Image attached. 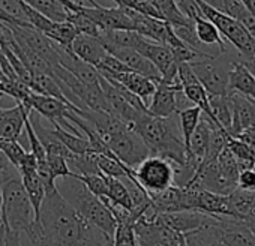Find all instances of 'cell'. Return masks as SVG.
I'll use <instances>...</instances> for the list:
<instances>
[{"label": "cell", "instance_id": "8", "mask_svg": "<svg viewBox=\"0 0 255 246\" xmlns=\"http://www.w3.org/2000/svg\"><path fill=\"white\" fill-rule=\"evenodd\" d=\"M111 153L126 167L135 170L144 159L150 156V150L144 141L131 129L102 138Z\"/></svg>", "mask_w": 255, "mask_h": 246}, {"label": "cell", "instance_id": "31", "mask_svg": "<svg viewBox=\"0 0 255 246\" xmlns=\"http://www.w3.org/2000/svg\"><path fill=\"white\" fill-rule=\"evenodd\" d=\"M147 2L158 11L161 18L170 26H185L192 23L180 12L176 0H147Z\"/></svg>", "mask_w": 255, "mask_h": 246}, {"label": "cell", "instance_id": "28", "mask_svg": "<svg viewBox=\"0 0 255 246\" xmlns=\"http://www.w3.org/2000/svg\"><path fill=\"white\" fill-rule=\"evenodd\" d=\"M209 105L216 123L230 135L233 126V110L228 96H209Z\"/></svg>", "mask_w": 255, "mask_h": 246}, {"label": "cell", "instance_id": "26", "mask_svg": "<svg viewBox=\"0 0 255 246\" xmlns=\"http://www.w3.org/2000/svg\"><path fill=\"white\" fill-rule=\"evenodd\" d=\"M254 206H255V192H249L237 188L228 195V210L231 218L243 222Z\"/></svg>", "mask_w": 255, "mask_h": 246}, {"label": "cell", "instance_id": "48", "mask_svg": "<svg viewBox=\"0 0 255 246\" xmlns=\"http://www.w3.org/2000/svg\"><path fill=\"white\" fill-rule=\"evenodd\" d=\"M201 2L210 5L212 8H215L218 11H222V0H201Z\"/></svg>", "mask_w": 255, "mask_h": 246}, {"label": "cell", "instance_id": "54", "mask_svg": "<svg viewBox=\"0 0 255 246\" xmlns=\"http://www.w3.org/2000/svg\"><path fill=\"white\" fill-rule=\"evenodd\" d=\"M180 246H186V242H185V237H183V240L180 242Z\"/></svg>", "mask_w": 255, "mask_h": 246}, {"label": "cell", "instance_id": "10", "mask_svg": "<svg viewBox=\"0 0 255 246\" xmlns=\"http://www.w3.org/2000/svg\"><path fill=\"white\" fill-rule=\"evenodd\" d=\"M182 101H186V98L183 96L179 81L170 84L161 80L156 84V90L147 105V113L155 117L168 119L180 111Z\"/></svg>", "mask_w": 255, "mask_h": 246}, {"label": "cell", "instance_id": "30", "mask_svg": "<svg viewBox=\"0 0 255 246\" xmlns=\"http://www.w3.org/2000/svg\"><path fill=\"white\" fill-rule=\"evenodd\" d=\"M183 237H185L186 246H225L219 236L218 222L203 227L200 230L191 231V233L185 234Z\"/></svg>", "mask_w": 255, "mask_h": 246}, {"label": "cell", "instance_id": "3", "mask_svg": "<svg viewBox=\"0 0 255 246\" xmlns=\"http://www.w3.org/2000/svg\"><path fill=\"white\" fill-rule=\"evenodd\" d=\"M69 179L72 180V183H65L66 188L59 192L86 221H89L92 225L101 230L107 237L113 239L117 222L114 216L111 215V212L108 210V207L104 204L101 198L89 192L87 188L81 182L72 177Z\"/></svg>", "mask_w": 255, "mask_h": 246}, {"label": "cell", "instance_id": "43", "mask_svg": "<svg viewBox=\"0 0 255 246\" xmlns=\"http://www.w3.org/2000/svg\"><path fill=\"white\" fill-rule=\"evenodd\" d=\"M47 164H48V168H50V173L53 176V179H66L71 176V171H69V167H68V162L65 158L62 156H56V155H47Z\"/></svg>", "mask_w": 255, "mask_h": 246}, {"label": "cell", "instance_id": "5", "mask_svg": "<svg viewBox=\"0 0 255 246\" xmlns=\"http://www.w3.org/2000/svg\"><path fill=\"white\" fill-rule=\"evenodd\" d=\"M236 57L230 53L212 54L206 59L189 63L200 84L204 87L209 96H227L228 95V78L233 69Z\"/></svg>", "mask_w": 255, "mask_h": 246}, {"label": "cell", "instance_id": "29", "mask_svg": "<svg viewBox=\"0 0 255 246\" xmlns=\"http://www.w3.org/2000/svg\"><path fill=\"white\" fill-rule=\"evenodd\" d=\"M21 2H24L27 6L38 11L44 17L50 18L51 21L63 23L68 20L69 9H66L57 0H21Z\"/></svg>", "mask_w": 255, "mask_h": 246}, {"label": "cell", "instance_id": "13", "mask_svg": "<svg viewBox=\"0 0 255 246\" xmlns=\"http://www.w3.org/2000/svg\"><path fill=\"white\" fill-rule=\"evenodd\" d=\"M219 219V218H218ZM216 218H212L206 213L195 212V210H183V212H173V213H159L156 215V221L168 227L170 230L179 234H188L191 231L200 230L203 227L212 225L218 222Z\"/></svg>", "mask_w": 255, "mask_h": 246}, {"label": "cell", "instance_id": "40", "mask_svg": "<svg viewBox=\"0 0 255 246\" xmlns=\"http://www.w3.org/2000/svg\"><path fill=\"white\" fill-rule=\"evenodd\" d=\"M113 246H138L134 225L131 224H117L113 234Z\"/></svg>", "mask_w": 255, "mask_h": 246}, {"label": "cell", "instance_id": "49", "mask_svg": "<svg viewBox=\"0 0 255 246\" xmlns=\"http://www.w3.org/2000/svg\"><path fill=\"white\" fill-rule=\"evenodd\" d=\"M246 225H251V224H255V206L251 209V212L248 213V216L245 218V221H243Z\"/></svg>", "mask_w": 255, "mask_h": 246}, {"label": "cell", "instance_id": "11", "mask_svg": "<svg viewBox=\"0 0 255 246\" xmlns=\"http://www.w3.org/2000/svg\"><path fill=\"white\" fill-rule=\"evenodd\" d=\"M135 51H138L143 57H146L161 74L162 81L165 83H177V68L179 65L176 63L171 51L161 44L152 42L149 39H141L140 44L137 45Z\"/></svg>", "mask_w": 255, "mask_h": 246}, {"label": "cell", "instance_id": "39", "mask_svg": "<svg viewBox=\"0 0 255 246\" xmlns=\"http://www.w3.org/2000/svg\"><path fill=\"white\" fill-rule=\"evenodd\" d=\"M0 152H2L8 158L11 165H14L17 170L24 162V159H26V156L29 153L15 140H0Z\"/></svg>", "mask_w": 255, "mask_h": 246}, {"label": "cell", "instance_id": "7", "mask_svg": "<svg viewBox=\"0 0 255 246\" xmlns=\"http://www.w3.org/2000/svg\"><path fill=\"white\" fill-rule=\"evenodd\" d=\"M137 182L149 195L159 194L174 185V165L159 156H149L135 168Z\"/></svg>", "mask_w": 255, "mask_h": 246}, {"label": "cell", "instance_id": "17", "mask_svg": "<svg viewBox=\"0 0 255 246\" xmlns=\"http://www.w3.org/2000/svg\"><path fill=\"white\" fill-rule=\"evenodd\" d=\"M32 110L18 102L12 108H6L0 114V140H15L24 129V122L30 116Z\"/></svg>", "mask_w": 255, "mask_h": 246}, {"label": "cell", "instance_id": "52", "mask_svg": "<svg viewBox=\"0 0 255 246\" xmlns=\"http://www.w3.org/2000/svg\"><path fill=\"white\" fill-rule=\"evenodd\" d=\"M248 227H249V230L255 234V224H251V225H248Z\"/></svg>", "mask_w": 255, "mask_h": 246}, {"label": "cell", "instance_id": "57", "mask_svg": "<svg viewBox=\"0 0 255 246\" xmlns=\"http://www.w3.org/2000/svg\"><path fill=\"white\" fill-rule=\"evenodd\" d=\"M2 111H3V108H0V114H2Z\"/></svg>", "mask_w": 255, "mask_h": 246}, {"label": "cell", "instance_id": "47", "mask_svg": "<svg viewBox=\"0 0 255 246\" xmlns=\"http://www.w3.org/2000/svg\"><path fill=\"white\" fill-rule=\"evenodd\" d=\"M11 167H14V165H11V162L8 161V158L2 152H0V171H2V170H8Z\"/></svg>", "mask_w": 255, "mask_h": 246}, {"label": "cell", "instance_id": "53", "mask_svg": "<svg viewBox=\"0 0 255 246\" xmlns=\"http://www.w3.org/2000/svg\"><path fill=\"white\" fill-rule=\"evenodd\" d=\"M5 228V225H3V222H2V218H0V231H2Z\"/></svg>", "mask_w": 255, "mask_h": 246}, {"label": "cell", "instance_id": "2", "mask_svg": "<svg viewBox=\"0 0 255 246\" xmlns=\"http://www.w3.org/2000/svg\"><path fill=\"white\" fill-rule=\"evenodd\" d=\"M131 131L144 141L150 150V156L164 158L177 167L186 165L189 159L194 158L185 147L177 114L162 119L141 113L134 120Z\"/></svg>", "mask_w": 255, "mask_h": 246}, {"label": "cell", "instance_id": "36", "mask_svg": "<svg viewBox=\"0 0 255 246\" xmlns=\"http://www.w3.org/2000/svg\"><path fill=\"white\" fill-rule=\"evenodd\" d=\"M54 132L57 135V138L62 141V144L74 155H84V153H89V152H93L89 140L83 135H75L66 129H63L62 126L59 125H54Z\"/></svg>", "mask_w": 255, "mask_h": 246}, {"label": "cell", "instance_id": "27", "mask_svg": "<svg viewBox=\"0 0 255 246\" xmlns=\"http://www.w3.org/2000/svg\"><path fill=\"white\" fill-rule=\"evenodd\" d=\"M222 12L236 20L255 39V17L243 6L240 0H222Z\"/></svg>", "mask_w": 255, "mask_h": 246}, {"label": "cell", "instance_id": "37", "mask_svg": "<svg viewBox=\"0 0 255 246\" xmlns=\"http://www.w3.org/2000/svg\"><path fill=\"white\" fill-rule=\"evenodd\" d=\"M81 5V3H80ZM68 23H71L78 33L81 35H89V36H93V38H99V33H101V29L86 15L80 11V6H78V11H69L68 14Z\"/></svg>", "mask_w": 255, "mask_h": 246}, {"label": "cell", "instance_id": "35", "mask_svg": "<svg viewBox=\"0 0 255 246\" xmlns=\"http://www.w3.org/2000/svg\"><path fill=\"white\" fill-rule=\"evenodd\" d=\"M96 156L98 153L95 152H89L84 155H71L66 162L69 167V171L72 174L77 176H87V174H99V168H98V162H96Z\"/></svg>", "mask_w": 255, "mask_h": 246}, {"label": "cell", "instance_id": "41", "mask_svg": "<svg viewBox=\"0 0 255 246\" xmlns=\"http://www.w3.org/2000/svg\"><path fill=\"white\" fill-rule=\"evenodd\" d=\"M113 2H116L117 6H120V8L131 9V11L140 12V14H143V15H147V17H153V18L162 20L161 15L158 14V11L147 2V0H113ZM162 21H164V20H162Z\"/></svg>", "mask_w": 255, "mask_h": 246}, {"label": "cell", "instance_id": "22", "mask_svg": "<svg viewBox=\"0 0 255 246\" xmlns=\"http://www.w3.org/2000/svg\"><path fill=\"white\" fill-rule=\"evenodd\" d=\"M228 93H239L251 101H255V77L237 60L228 78Z\"/></svg>", "mask_w": 255, "mask_h": 246}, {"label": "cell", "instance_id": "42", "mask_svg": "<svg viewBox=\"0 0 255 246\" xmlns=\"http://www.w3.org/2000/svg\"><path fill=\"white\" fill-rule=\"evenodd\" d=\"M23 6H24V3L21 0H0V8H2L11 18L18 21L21 26H30L26 20Z\"/></svg>", "mask_w": 255, "mask_h": 246}, {"label": "cell", "instance_id": "14", "mask_svg": "<svg viewBox=\"0 0 255 246\" xmlns=\"http://www.w3.org/2000/svg\"><path fill=\"white\" fill-rule=\"evenodd\" d=\"M105 50L108 54H111L113 57L120 60L131 72H135L146 78H150L155 83H159L162 80L159 71L146 57H143L138 51H135L132 48H126V47H105Z\"/></svg>", "mask_w": 255, "mask_h": 246}, {"label": "cell", "instance_id": "46", "mask_svg": "<svg viewBox=\"0 0 255 246\" xmlns=\"http://www.w3.org/2000/svg\"><path fill=\"white\" fill-rule=\"evenodd\" d=\"M0 23H3V24H8V26H11V24H17V26H21L18 21H15L14 18H11L2 8H0Z\"/></svg>", "mask_w": 255, "mask_h": 246}, {"label": "cell", "instance_id": "16", "mask_svg": "<svg viewBox=\"0 0 255 246\" xmlns=\"http://www.w3.org/2000/svg\"><path fill=\"white\" fill-rule=\"evenodd\" d=\"M233 110V126L230 137L234 138L242 131L255 126V104L254 101L239 95V93H228L227 95Z\"/></svg>", "mask_w": 255, "mask_h": 246}, {"label": "cell", "instance_id": "19", "mask_svg": "<svg viewBox=\"0 0 255 246\" xmlns=\"http://www.w3.org/2000/svg\"><path fill=\"white\" fill-rule=\"evenodd\" d=\"M71 51L80 60L86 62L87 65L93 68H96L101 63V60L107 56V50L104 48L99 38H93V36L81 35V33H78L75 39L72 41Z\"/></svg>", "mask_w": 255, "mask_h": 246}, {"label": "cell", "instance_id": "51", "mask_svg": "<svg viewBox=\"0 0 255 246\" xmlns=\"http://www.w3.org/2000/svg\"><path fill=\"white\" fill-rule=\"evenodd\" d=\"M102 246H113V239H111V240H108V242H105Z\"/></svg>", "mask_w": 255, "mask_h": 246}, {"label": "cell", "instance_id": "45", "mask_svg": "<svg viewBox=\"0 0 255 246\" xmlns=\"http://www.w3.org/2000/svg\"><path fill=\"white\" fill-rule=\"evenodd\" d=\"M2 246H21L20 233L12 231L9 228H5V237H3V245Z\"/></svg>", "mask_w": 255, "mask_h": 246}, {"label": "cell", "instance_id": "21", "mask_svg": "<svg viewBox=\"0 0 255 246\" xmlns=\"http://www.w3.org/2000/svg\"><path fill=\"white\" fill-rule=\"evenodd\" d=\"M150 200H152V207L156 212V215L186 210L185 188L170 186V188H167L165 191H162L159 194L150 195Z\"/></svg>", "mask_w": 255, "mask_h": 246}, {"label": "cell", "instance_id": "9", "mask_svg": "<svg viewBox=\"0 0 255 246\" xmlns=\"http://www.w3.org/2000/svg\"><path fill=\"white\" fill-rule=\"evenodd\" d=\"M8 27L12 32V35H14L17 42L26 45L30 51H33L36 56L44 59L51 68L59 66V54H57L56 45L45 35H42L41 32L33 29L32 26L11 24Z\"/></svg>", "mask_w": 255, "mask_h": 246}, {"label": "cell", "instance_id": "1", "mask_svg": "<svg viewBox=\"0 0 255 246\" xmlns=\"http://www.w3.org/2000/svg\"><path fill=\"white\" fill-rule=\"evenodd\" d=\"M39 222L54 246H102L111 240L86 221L57 188L45 194L39 210Z\"/></svg>", "mask_w": 255, "mask_h": 246}, {"label": "cell", "instance_id": "12", "mask_svg": "<svg viewBox=\"0 0 255 246\" xmlns=\"http://www.w3.org/2000/svg\"><path fill=\"white\" fill-rule=\"evenodd\" d=\"M80 11L86 14L101 30H132V21L123 8H105L95 2L92 8L81 3Z\"/></svg>", "mask_w": 255, "mask_h": 246}, {"label": "cell", "instance_id": "56", "mask_svg": "<svg viewBox=\"0 0 255 246\" xmlns=\"http://www.w3.org/2000/svg\"><path fill=\"white\" fill-rule=\"evenodd\" d=\"M44 246H54L53 243H47V245H44Z\"/></svg>", "mask_w": 255, "mask_h": 246}, {"label": "cell", "instance_id": "44", "mask_svg": "<svg viewBox=\"0 0 255 246\" xmlns=\"http://www.w3.org/2000/svg\"><path fill=\"white\" fill-rule=\"evenodd\" d=\"M237 188L249 192H255V170H243L237 177Z\"/></svg>", "mask_w": 255, "mask_h": 246}, {"label": "cell", "instance_id": "38", "mask_svg": "<svg viewBox=\"0 0 255 246\" xmlns=\"http://www.w3.org/2000/svg\"><path fill=\"white\" fill-rule=\"evenodd\" d=\"M72 179L81 182L89 192H92L95 197L98 198H107V177L99 173V174H87V176H77V174H72L71 176Z\"/></svg>", "mask_w": 255, "mask_h": 246}, {"label": "cell", "instance_id": "32", "mask_svg": "<svg viewBox=\"0 0 255 246\" xmlns=\"http://www.w3.org/2000/svg\"><path fill=\"white\" fill-rule=\"evenodd\" d=\"M107 177V176H105ZM107 201L125 210H132V201L125 183L119 179L107 177Z\"/></svg>", "mask_w": 255, "mask_h": 246}, {"label": "cell", "instance_id": "15", "mask_svg": "<svg viewBox=\"0 0 255 246\" xmlns=\"http://www.w3.org/2000/svg\"><path fill=\"white\" fill-rule=\"evenodd\" d=\"M218 230L225 246H255V234L249 227L234 218H219Z\"/></svg>", "mask_w": 255, "mask_h": 246}, {"label": "cell", "instance_id": "4", "mask_svg": "<svg viewBox=\"0 0 255 246\" xmlns=\"http://www.w3.org/2000/svg\"><path fill=\"white\" fill-rule=\"evenodd\" d=\"M0 188H2V195H3L0 218H2L5 228H9L20 234L21 233L27 234L33 222L36 221V216L32 203L21 183V177L20 176L14 177L6 183H3Z\"/></svg>", "mask_w": 255, "mask_h": 246}, {"label": "cell", "instance_id": "24", "mask_svg": "<svg viewBox=\"0 0 255 246\" xmlns=\"http://www.w3.org/2000/svg\"><path fill=\"white\" fill-rule=\"evenodd\" d=\"M213 128H218L216 125L204 117L201 114V119H200V123L197 125L191 140H189V146H188V152L189 155H192L195 159H198L200 162L203 161L206 152H207V146H209V140H210V134H212V129ZM222 129V128H221Z\"/></svg>", "mask_w": 255, "mask_h": 246}, {"label": "cell", "instance_id": "18", "mask_svg": "<svg viewBox=\"0 0 255 246\" xmlns=\"http://www.w3.org/2000/svg\"><path fill=\"white\" fill-rule=\"evenodd\" d=\"M104 78L116 81L120 86H123L126 90H129L131 93L138 96L146 104V107L149 105V102L156 90V84H158V83L152 81L150 78H146L135 72H123V74H117L113 77H104Z\"/></svg>", "mask_w": 255, "mask_h": 246}, {"label": "cell", "instance_id": "55", "mask_svg": "<svg viewBox=\"0 0 255 246\" xmlns=\"http://www.w3.org/2000/svg\"><path fill=\"white\" fill-rule=\"evenodd\" d=\"M3 77H5V75H3V72H2V68H0V80H2Z\"/></svg>", "mask_w": 255, "mask_h": 246}, {"label": "cell", "instance_id": "20", "mask_svg": "<svg viewBox=\"0 0 255 246\" xmlns=\"http://www.w3.org/2000/svg\"><path fill=\"white\" fill-rule=\"evenodd\" d=\"M194 210L206 213L212 218H224L230 215L228 210V195H219L203 189H194Z\"/></svg>", "mask_w": 255, "mask_h": 246}, {"label": "cell", "instance_id": "23", "mask_svg": "<svg viewBox=\"0 0 255 246\" xmlns=\"http://www.w3.org/2000/svg\"><path fill=\"white\" fill-rule=\"evenodd\" d=\"M30 123H32V126H33V131L41 143V146L44 147L45 153L47 155H56V156H62L65 159H68L72 153L62 144V141L57 138L54 129H48L45 126H42V123L39 122V114H38V119L33 120L30 116Z\"/></svg>", "mask_w": 255, "mask_h": 246}, {"label": "cell", "instance_id": "33", "mask_svg": "<svg viewBox=\"0 0 255 246\" xmlns=\"http://www.w3.org/2000/svg\"><path fill=\"white\" fill-rule=\"evenodd\" d=\"M177 117H179V126H180V132H182V138H183V143H185V147L188 150V146H189V140L197 128V125L200 123V119H201V110L198 107H188V108H183L177 113Z\"/></svg>", "mask_w": 255, "mask_h": 246}, {"label": "cell", "instance_id": "25", "mask_svg": "<svg viewBox=\"0 0 255 246\" xmlns=\"http://www.w3.org/2000/svg\"><path fill=\"white\" fill-rule=\"evenodd\" d=\"M194 29H195V35L200 41L201 45L206 47H218L219 54H225L228 53L227 48V42L224 41V38L221 36V33L218 32V29L204 17H198L194 20Z\"/></svg>", "mask_w": 255, "mask_h": 246}, {"label": "cell", "instance_id": "6", "mask_svg": "<svg viewBox=\"0 0 255 246\" xmlns=\"http://www.w3.org/2000/svg\"><path fill=\"white\" fill-rule=\"evenodd\" d=\"M197 5L201 11V15L209 20L218 29L221 36L225 38L237 50V56L242 57L255 51V39L236 20H233L222 11H218L210 5L201 2V0H197Z\"/></svg>", "mask_w": 255, "mask_h": 246}, {"label": "cell", "instance_id": "50", "mask_svg": "<svg viewBox=\"0 0 255 246\" xmlns=\"http://www.w3.org/2000/svg\"><path fill=\"white\" fill-rule=\"evenodd\" d=\"M2 203H3V195H2V188H0V209H2Z\"/></svg>", "mask_w": 255, "mask_h": 246}, {"label": "cell", "instance_id": "34", "mask_svg": "<svg viewBox=\"0 0 255 246\" xmlns=\"http://www.w3.org/2000/svg\"><path fill=\"white\" fill-rule=\"evenodd\" d=\"M77 35H78L77 29H75L71 23H68V21H63V23L54 21V23L51 24V27L48 29V32L45 33V36H47L51 42H54V44H57L59 47H62V48H65V50H69V51H71L72 41L75 39Z\"/></svg>", "mask_w": 255, "mask_h": 246}]
</instances>
